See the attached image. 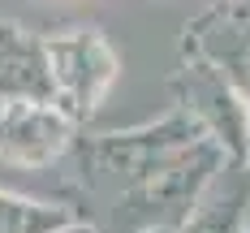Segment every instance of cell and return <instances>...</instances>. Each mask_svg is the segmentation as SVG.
Here are the masks:
<instances>
[{
  "label": "cell",
  "mask_w": 250,
  "mask_h": 233,
  "mask_svg": "<svg viewBox=\"0 0 250 233\" xmlns=\"http://www.w3.org/2000/svg\"><path fill=\"white\" fill-rule=\"evenodd\" d=\"M207 134L186 108H168L164 117H155L147 126H134V129L95 134L78 147L82 181H86V190H100L108 181V186H117V199H121L125 190H134L138 181H147L155 169H164L168 160H177L186 147H194Z\"/></svg>",
  "instance_id": "obj_1"
},
{
  "label": "cell",
  "mask_w": 250,
  "mask_h": 233,
  "mask_svg": "<svg viewBox=\"0 0 250 233\" xmlns=\"http://www.w3.org/2000/svg\"><path fill=\"white\" fill-rule=\"evenodd\" d=\"M43 56H48L52 108H61L74 126L91 121L121 74V56L104 39V30L95 26L52 30L43 35Z\"/></svg>",
  "instance_id": "obj_2"
},
{
  "label": "cell",
  "mask_w": 250,
  "mask_h": 233,
  "mask_svg": "<svg viewBox=\"0 0 250 233\" xmlns=\"http://www.w3.org/2000/svg\"><path fill=\"white\" fill-rule=\"evenodd\" d=\"M229 164L220 147L211 143V138H203L194 147H186V151L168 160L164 169H155L147 181H138L134 190H125L121 199H117V225H134L138 220V229L143 225H181L186 220V212L194 207V199L203 194V186L216 177V169Z\"/></svg>",
  "instance_id": "obj_3"
},
{
  "label": "cell",
  "mask_w": 250,
  "mask_h": 233,
  "mask_svg": "<svg viewBox=\"0 0 250 233\" xmlns=\"http://www.w3.org/2000/svg\"><path fill=\"white\" fill-rule=\"evenodd\" d=\"M173 95H177V108H186L199 121V129L220 147V155H225L229 164H250L246 100L216 69H207L203 61L181 56V69L173 74Z\"/></svg>",
  "instance_id": "obj_4"
},
{
  "label": "cell",
  "mask_w": 250,
  "mask_h": 233,
  "mask_svg": "<svg viewBox=\"0 0 250 233\" xmlns=\"http://www.w3.org/2000/svg\"><path fill=\"white\" fill-rule=\"evenodd\" d=\"M78 147V126L52 104L4 100L0 104V164L39 173L61 164Z\"/></svg>",
  "instance_id": "obj_5"
},
{
  "label": "cell",
  "mask_w": 250,
  "mask_h": 233,
  "mask_svg": "<svg viewBox=\"0 0 250 233\" xmlns=\"http://www.w3.org/2000/svg\"><path fill=\"white\" fill-rule=\"evenodd\" d=\"M177 233H250V164H220Z\"/></svg>",
  "instance_id": "obj_6"
},
{
  "label": "cell",
  "mask_w": 250,
  "mask_h": 233,
  "mask_svg": "<svg viewBox=\"0 0 250 233\" xmlns=\"http://www.w3.org/2000/svg\"><path fill=\"white\" fill-rule=\"evenodd\" d=\"M4 100L52 104L43 35L18 26L13 18H0V104Z\"/></svg>",
  "instance_id": "obj_7"
},
{
  "label": "cell",
  "mask_w": 250,
  "mask_h": 233,
  "mask_svg": "<svg viewBox=\"0 0 250 233\" xmlns=\"http://www.w3.org/2000/svg\"><path fill=\"white\" fill-rule=\"evenodd\" d=\"M69 220H74L69 203H43V199L0 190V233H56Z\"/></svg>",
  "instance_id": "obj_8"
},
{
  "label": "cell",
  "mask_w": 250,
  "mask_h": 233,
  "mask_svg": "<svg viewBox=\"0 0 250 233\" xmlns=\"http://www.w3.org/2000/svg\"><path fill=\"white\" fill-rule=\"evenodd\" d=\"M56 233H100V225H91V220H78V216H74L69 225H61Z\"/></svg>",
  "instance_id": "obj_9"
},
{
  "label": "cell",
  "mask_w": 250,
  "mask_h": 233,
  "mask_svg": "<svg viewBox=\"0 0 250 233\" xmlns=\"http://www.w3.org/2000/svg\"><path fill=\"white\" fill-rule=\"evenodd\" d=\"M134 233H177L173 225H143V229H134Z\"/></svg>",
  "instance_id": "obj_10"
}]
</instances>
